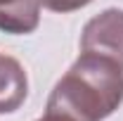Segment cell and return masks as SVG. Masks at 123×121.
<instances>
[{
  "label": "cell",
  "mask_w": 123,
  "mask_h": 121,
  "mask_svg": "<svg viewBox=\"0 0 123 121\" xmlns=\"http://www.w3.org/2000/svg\"><path fill=\"white\" fill-rule=\"evenodd\" d=\"M80 50L116 60L123 67V10L109 7L85 24Z\"/></svg>",
  "instance_id": "cell-2"
},
{
  "label": "cell",
  "mask_w": 123,
  "mask_h": 121,
  "mask_svg": "<svg viewBox=\"0 0 123 121\" xmlns=\"http://www.w3.org/2000/svg\"><path fill=\"white\" fill-rule=\"evenodd\" d=\"M29 93V81L24 67L10 57L0 55V114H10L24 105Z\"/></svg>",
  "instance_id": "cell-3"
},
{
  "label": "cell",
  "mask_w": 123,
  "mask_h": 121,
  "mask_svg": "<svg viewBox=\"0 0 123 121\" xmlns=\"http://www.w3.org/2000/svg\"><path fill=\"white\" fill-rule=\"evenodd\" d=\"M38 121H71V119H66V116H62V114H55V112H45V116L38 119Z\"/></svg>",
  "instance_id": "cell-6"
},
{
  "label": "cell",
  "mask_w": 123,
  "mask_h": 121,
  "mask_svg": "<svg viewBox=\"0 0 123 121\" xmlns=\"http://www.w3.org/2000/svg\"><path fill=\"white\" fill-rule=\"evenodd\" d=\"M38 5H43L50 12H74V10H80L85 5H90L92 0H36Z\"/></svg>",
  "instance_id": "cell-5"
},
{
  "label": "cell",
  "mask_w": 123,
  "mask_h": 121,
  "mask_svg": "<svg viewBox=\"0 0 123 121\" xmlns=\"http://www.w3.org/2000/svg\"><path fill=\"white\" fill-rule=\"evenodd\" d=\"M40 5L36 0H0V31L31 33L38 29Z\"/></svg>",
  "instance_id": "cell-4"
},
{
  "label": "cell",
  "mask_w": 123,
  "mask_h": 121,
  "mask_svg": "<svg viewBox=\"0 0 123 121\" xmlns=\"http://www.w3.org/2000/svg\"><path fill=\"white\" fill-rule=\"evenodd\" d=\"M123 102V67L111 57L83 52L55 86L47 112L71 121H102Z\"/></svg>",
  "instance_id": "cell-1"
}]
</instances>
